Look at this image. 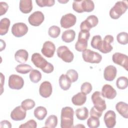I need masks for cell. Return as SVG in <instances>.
Returning <instances> with one entry per match:
<instances>
[{
    "label": "cell",
    "mask_w": 128,
    "mask_h": 128,
    "mask_svg": "<svg viewBox=\"0 0 128 128\" xmlns=\"http://www.w3.org/2000/svg\"><path fill=\"white\" fill-rule=\"evenodd\" d=\"M31 60L36 68H40L44 73L50 74L54 71L53 65L48 62L39 53L33 54L32 56Z\"/></svg>",
    "instance_id": "obj_1"
},
{
    "label": "cell",
    "mask_w": 128,
    "mask_h": 128,
    "mask_svg": "<svg viewBox=\"0 0 128 128\" xmlns=\"http://www.w3.org/2000/svg\"><path fill=\"white\" fill-rule=\"evenodd\" d=\"M74 110L70 106L62 108L60 114V127L62 128H72L74 124Z\"/></svg>",
    "instance_id": "obj_2"
},
{
    "label": "cell",
    "mask_w": 128,
    "mask_h": 128,
    "mask_svg": "<svg viewBox=\"0 0 128 128\" xmlns=\"http://www.w3.org/2000/svg\"><path fill=\"white\" fill-rule=\"evenodd\" d=\"M72 8L78 13L90 12L94 10V2L90 0H74L72 3Z\"/></svg>",
    "instance_id": "obj_3"
},
{
    "label": "cell",
    "mask_w": 128,
    "mask_h": 128,
    "mask_svg": "<svg viewBox=\"0 0 128 128\" xmlns=\"http://www.w3.org/2000/svg\"><path fill=\"white\" fill-rule=\"evenodd\" d=\"M128 8L126 1H118L110 10V17L114 20L120 18L126 11Z\"/></svg>",
    "instance_id": "obj_4"
},
{
    "label": "cell",
    "mask_w": 128,
    "mask_h": 128,
    "mask_svg": "<svg viewBox=\"0 0 128 128\" xmlns=\"http://www.w3.org/2000/svg\"><path fill=\"white\" fill-rule=\"evenodd\" d=\"M90 37L89 32L80 30L78 35V40L75 44V49L80 52L85 50L88 46V41Z\"/></svg>",
    "instance_id": "obj_5"
},
{
    "label": "cell",
    "mask_w": 128,
    "mask_h": 128,
    "mask_svg": "<svg viewBox=\"0 0 128 128\" xmlns=\"http://www.w3.org/2000/svg\"><path fill=\"white\" fill-rule=\"evenodd\" d=\"M82 57L84 62L91 64H98L102 60V56L99 53L89 49L82 52Z\"/></svg>",
    "instance_id": "obj_6"
},
{
    "label": "cell",
    "mask_w": 128,
    "mask_h": 128,
    "mask_svg": "<svg viewBox=\"0 0 128 128\" xmlns=\"http://www.w3.org/2000/svg\"><path fill=\"white\" fill-rule=\"evenodd\" d=\"M91 99L94 106L98 110L103 112L106 108L105 100L103 98L100 92H94L91 96Z\"/></svg>",
    "instance_id": "obj_7"
},
{
    "label": "cell",
    "mask_w": 128,
    "mask_h": 128,
    "mask_svg": "<svg viewBox=\"0 0 128 128\" xmlns=\"http://www.w3.org/2000/svg\"><path fill=\"white\" fill-rule=\"evenodd\" d=\"M57 55L66 62H71L74 58L73 53L66 46H59L57 49Z\"/></svg>",
    "instance_id": "obj_8"
},
{
    "label": "cell",
    "mask_w": 128,
    "mask_h": 128,
    "mask_svg": "<svg viewBox=\"0 0 128 128\" xmlns=\"http://www.w3.org/2000/svg\"><path fill=\"white\" fill-rule=\"evenodd\" d=\"M98 23V19L97 16L94 15H90L80 25V30L89 32L90 29L95 27Z\"/></svg>",
    "instance_id": "obj_9"
},
{
    "label": "cell",
    "mask_w": 128,
    "mask_h": 128,
    "mask_svg": "<svg viewBox=\"0 0 128 128\" xmlns=\"http://www.w3.org/2000/svg\"><path fill=\"white\" fill-rule=\"evenodd\" d=\"M8 86L12 90H20L24 85L23 78L17 74H11L8 78Z\"/></svg>",
    "instance_id": "obj_10"
},
{
    "label": "cell",
    "mask_w": 128,
    "mask_h": 128,
    "mask_svg": "<svg viewBox=\"0 0 128 128\" xmlns=\"http://www.w3.org/2000/svg\"><path fill=\"white\" fill-rule=\"evenodd\" d=\"M28 27L23 22H17L13 24L12 28V33L16 37L20 38L24 36L28 32Z\"/></svg>",
    "instance_id": "obj_11"
},
{
    "label": "cell",
    "mask_w": 128,
    "mask_h": 128,
    "mask_svg": "<svg viewBox=\"0 0 128 128\" xmlns=\"http://www.w3.org/2000/svg\"><path fill=\"white\" fill-rule=\"evenodd\" d=\"M114 38L112 35L106 36L102 42L98 50L103 54L110 52L113 49V47L110 44L114 42Z\"/></svg>",
    "instance_id": "obj_12"
},
{
    "label": "cell",
    "mask_w": 128,
    "mask_h": 128,
    "mask_svg": "<svg viewBox=\"0 0 128 128\" xmlns=\"http://www.w3.org/2000/svg\"><path fill=\"white\" fill-rule=\"evenodd\" d=\"M76 16L71 13H68L62 17L60 24L62 28H68L73 26L76 24Z\"/></svg>",
    "instance_id": "obj_13"
},
{
    "label": "cell",
    "mask_w": 128,
    "mask_h": 128,
    "mask_svg": "<svg viewBox=\"0 0 128 128\" xmlns=\"http://www.w3.org/2000/svg\"><path fill=\"white\" fill-rule=\"evenodd\" d=\"M44 20V14L40 11L34 12L28 18V21L30 24L34 26H40L43 22Z\"/></svg>",
    "instance_id": "obj_14"
},
{
    "label": "cell",
    "mask_w": 128,
    "mask_h": 128,
    "mask_svg": "<svg viewBox=\"0 0 128 128\" xmlns=\"http://www.w3.org/2000/svg\"><path fill=\"white\" fill-rule=\"evenodd\" d=\"M112 60L113 62L122 66L126 70H128V58L126 54L120 52H116L112 56Z\"/></svg>",
    "instance_id": "obj_15"
},
{
    "label": "cell",
    "mask_w": 128,
    "mask_h": 128,
    "mask_svg": "<svg viewBox=\"0 0 128 128\" xmlns=\"http://www.w3.org/2000/svg\"><path fill=\"white\" fill-rule=\"evenodd\" d=\"M26 114V110L21 106L16 107L10 113V118L15 121H20L24 120Z\"/></svg>",
    "instance_id": "obj_16"
},
{
    "label": "cell",
    "mask_w": 128,
    "mask_h": 128,
    "mask_svg": "<svg viewBox=\"0 0 128 128\" xmlns=\"http://www.w3.org/2000/svg\"><path fill=\"white\" fill-rule=\"evenodd\" d=\"M55 50L56 46L54 44L50 41H46L43 44L41 52L46 57L50 58L54 56Z\"/></svg>",
    "instance_id": "obj_17"
},
{
    "label": "cell",
    "mask_w": 128,
    "mask_h": 128,
    "mask_svg": "<svg viewBox=\"0 0 128 128\" xmlns=\"http://www.w3.org/2000/svg\"><path fill=\"white\" fill-rule=\"evenodd\" d=\"M52 92V84L48 81L43 82L39 88V94L42 98H47L50 96Z\"/></svg>",
    "instance_id": "obj_18"
},
{
    "label": "cell",
    "mask_w": 128,
    "mask_h": 128,
    "mask_svg": "<svg viewBox=\"0 0 128 128\" xmlns=\"http://www.w3.org/2000/svg\"><path fill=\"white\" fill-rule=\"evenodd\" d=\"M104 120L107 128H114L116 124V114L115 112L112 110L107 111L104 115Z\"/></svg>",
    "instance_id": "obj_19"
},
{
    "label": "cell",
    "mask_w": 128,
    "mask_h": 128,
    "mask_svg": "<svg viewBox=\"0 0 128 128\" xmlns=\"http://www.w3.org/2000/svg\"><path fill=\"white\" fill-rule=\"evenodd\" d=\"M101 94L102 97L109 100H112L116 96L117 92L112 86L106 84L102 88Z\"/></svg>",
    "instance_id": "obj_20"
},
{
    "label": "cell",
    "mask_w": 128,
    "mask_h": 128,
    "mask_svg": "<svg viewBox=\"0 0 128 128\" xmlns=\"http://www.w3.org/2000/svg\"><path fill=\"white\" fill-rule=\"evenodd\" d=\"M117 70L112 65H110L106 67L104 72V77L106 81H112L116 77Z\"/></svg>",
    "instance_id": "obj_21"
},
{
    "label": "cell",
    "mask_w": 128,
    "mask_h": 128,
    "mask_svg": "<svg viewBox=\"0 0 128 128\" xmlns=\"http://www.w3.org/2000/svg\"><path fill=\"white\" fill-rule=\"evenodd\" d=\"M28 58V52L24 49H20L18 50L14 54L15 60L22 64L25 63Z\"/></svg>",
    "instance_id": "obj_22"
},
{
    "label": "cell",
    "mask_w": 128,
    "mask_h": 128,
    "mask_svg": "<svg viewBox=\"0 0 128 128\" xmlns=\"http://www.w3.org/2000/svg\"><path fill=\"white\" fill-rule=\"evenodd\" d=\"M116 109L123 118H128V105L126 102H118L116 105Z\"/></svg>",
    "instance_id": "obj_23"
},
{
    "label": "cell",
    "mask_w": 128,
    "mask_h": 128,
    "mask_svg": "<svg viewBox=\"0 0 128 128\" xmlns=\"http://www.w3.org/2000/svg\"><path fill=\"white\" fill-rule=\"evenodd\" d=\"M19 8L24 14H28L32 10V3L31 0H22L20 2Z\"/></svg>",
    "instance_id": "obj_24"
},
{
    "label": "cell",
    "mask_w": 128,
    "mask_h": 128,
    "mask_svg": "<svg viewBox=\"0 0 128 128\" xmlns=\"http://www.w3.org/2000/svg\"><path fill=\"white\" fill-rule=\"evenodd\" d=\"M86 100V94L81 92H78L74 94L72 98V102L75 106H80L83 105Z\"/></svg>",
    "instance_id": "obj_25"
},
{
    "label": "cell",
    "mask_w": 128,
    "mask_h": 128,
    "mask_svg": "<svg viewBox=\"0 0 128 128\" xmlns=\"http://www.w3.org/2000/svg\"><path fill=\"white\" fill-rule=\"evenodd\" d=\"M58 82L60 88L64 90H68L71 86L72 82L66 74H62L59 78Z\"/></svg>",
    "instance_id": "obj_26"
},
{
    "label": "cell",
    "mask_w": 128,
    "mask_h": 128,
    "mask_svg": "<svg viewBox=\"0 0 128 128\" xmlns=\"http://www.w3.org/2000/svg\"><path fill=\"white\" fill-rule=\"evenodd\" d=\"M76 32L73 30H68L63 32L62 36V40L67 43L70 42L75 38Z\"/></svg>",
    "instance_id": "obj_27"
},
{
    "label": "cell",
    "mask_w": 128,
    "mask_h": 128,
    "mask_svg": "<svg viewBox=\"0 0 128 128\" xmlns=\"http://www.w3.org/2000/svg\"><path fill=\"white\" fill-rule=\"evenodd\" d=\"M47 110L46 108L42 106L36 107L34 110V116L40 120H43L47 115Z\"/></svg>",
    "instance_id": "obj_28"
},
{
    "label": "cell",
    "mask_w": 128,
    "mask_h": 128,
    "mask_svg": "<svg viewBox=\"0 0 128 128\" xmlns=\"http://www.w3.org/2000/svg\"><path fill=\"white\" fill-rule=\"evenodd\" d=\"M10 20L4 18H2L0 21V35L3 36L6 34L8 30L9 27L10 26Z\"/></svg>",
    "instance_id": "obj_29"
},
{
    "label": "cell",
    "mask_w": 128,
    "mask_h": 128,
    "mask_svg": "<svg viewBox=\"0 0 128 128\" xmlns=\"http://www.w3.org/2000/svg\"><path fill=\"white\" fill-rule=\"evenodd\" d=\"M76 115L78 119L80 120H86L88 116V110L86 107L78 108L76 110Z\"/></svg>",
    "instance_id": "obj_30"
},
{
    "label": "cell",
    "mask_w": 128,
    "mask_h": 128,
    "mask_svg": "<svg viewBox=\"0 0 128 128\" xmlns=\"http://www.w3.org/2000/svg\"><path fill=\"white\" fill-rule=\"evenodd\" d=\"M58 122V118L54 114L50 115L48 116L45 122L44 127L54 128L57 126Z\"/></svg>",
    "instance_id": "obj_31"
},
{
    "label": "cell",
    "mask_w": 128,
    "mask_h": 128,
    "mask_svg": "<svg viewBox=\"0 0 128 128\" xmlns=\"http://www.w3.org/2000/svg\"><path fill=\"white\" fill-rule=\"evenodd\" d=\"M29 76L32 82L34 83H38L40 80L42 76L41 72L39 70L33 69L30 71Z\"/></svg>",
    "instance_id": "obj_32"
},
{
    "label": "cell",
    "mask_w": 128,
    "mask_h": 128,
    "mask_svg": "<svg viewBox=\"0 0 128 128\" xmlns=\"http://www.w3.org/2000/svg\"><path fill=\"white\" fill-rule=\"evenodd\" d=\"M15 70L16 72L18 73L22 74H26L29 72H30V71L33 70V68L30 65L22 64L18 65L16 67Z\"/></svg>",
    "instance_id": "obj_33"
},
{
    "label": "cell",
    "mask_w": 128,
    "mask_h": 128,
    "mask_svg": "<svg viewBox=\"0 0 128 128\" xmlns=\"http://www.w3.org/2000/svg\"><path fill=\"white\" fill-rule=\"evenodd\" d=\"M116 86L118 89H126L128 86V79L126 76H120L116 81Z\"/></svg>",
    "instance_id": "obj_34"
},
{
    "label": "cell",
    "mask_w": 128,
    "mask_h": 128,
    "mask_svg": "<svg viewBox=\"0 0 128 128\" xmlns=\"http://www.w3.org/2000/svg\"><path fill=\"white\" fill-rule=\"evenodd\" d=\"M102 42V38L101 36L100 35H96L92 37L90 42V45L92 48L98 50Z\"/></svg>",
    "instance_id": "obj_35"
},
{
    "label": "cell",
    "mask_w": 128,
    "mask_h": 128,
    "mask_svg": "<svg viewBox=\"0 0 128 128\" xmlns=\"http://www.w3.org/2000/svg\"><path fill=\"white\" fill-rule=\"evenodd\" d=\"M60 33V29L56 26H52L48 28V34L51 38H56L59 36Z\"/></svg>",
    "instance_id": "obj_36"
},
{
    "label": "cell",
    "mask_w": 128,
    "mask_h": 128,
    "mask_svg": "<svg viewBox=\"0 0 128 128\" xmlns=\"http://www.w3.org/2000/svg\"><path fill=\"white\" fill-rule=\"evenodd\" d=\"M118 42L122 45H126L128 42V34L126 32H121L116 36Z\"/></svg>",
    "instance_id": "obj_37"
},
{
    "label": "cell",
    "mask_w": 128,
    "mask_h": 128,
    "mask_svg": "<svg viewBox=\"0 0 128 128\" xmlns=\"http://www.w3.org/2000/svg\"><path fill=\"white\" fill-rule=\"evenodd\" d=\"M87 126L90 128H97L100 125L99 118L90 116L87 120Z\"/></svg>",
    "instance_id": "obj_38"
},
{
    "label": "cell",
    "mask_w": 128,
    "mask_h": 128,
    "mask_svg": "<svg viewBox=\"0 0 128 128\" xmlns=\"http://www.w3.org/2000/svg\"><path fill=\"white\" fill-rule=\"evenodd\" d=\"M35 102L32 99H26L21 103V106L26 110H30L34 108L35 106Z\"/></svg>",
    "instance_id": "obj_39"
},
{
    "label": "cell",
    "mask_w": 128,
    "mask_h": 128,
    "mask_svg": "<svg viewBox=\"0 0 128 128\" xmlns=\"http://www.w3.org/2000/svg\"><path fill=\"white\" fill-rule=\"evenodd\" d=\"M66 76L70 79L72 82H74L77 81L78 78V72L73 69L68 70L66 72Z\"/></svg>",
    "instance_id": "obj_40"
},
{
    "label": "cell",
    "mask_w": 128,
    "mask_h": 128,
    "mask_svg": "<svg viewBox=\"0 0 128 128\" xmlns=\"http://www.w3.org/2000/svg\"><path fill=\"white\" fill-rule=\"evenodd\" d=\"M92 90V86L91 84L89 82H84L81 86V92L86 95L90 94Z\"/></svg>",
    "instance_id": "obj_41"
},
{
    "label": "cell",
    "mask_w": 128,
    "mask_h": 128,
    "mask_svg": "<svg viewBox=\"0 0 128 128\" xmlns=\"http://www.w3.org/2000/svg\"><path fill=\"white\" fill-rule=\"evenodd\" d=\"M36 2L40 7L52 6L54 4L55 1L54 0H36Z\"/></svg>",
    "instance_id": "obj_42"
},
{
    "label": "cell",
    "mask_w": 128,
    "mask_h": 128,
    "mask_svg": "<svg viewBox=\"0 0 128 128\" xmlns=\"http://www.w3.org/2000/svg\"><path fill=\"white\" fill-rule=\"evenodd\" d=\"M37 127V123L34 120H30L24 124H22L19 126V128H36Z\"/></svg>",
    "instance_id": "obj_43"
},
{
    "label": "cell",
    "mask_w": 128,
    "mask_h": 128,
    "mask_svg": "<svg viewBox=\"0 0 128 128\" xmlns=\"http://www.w3.org/2000/svg\"><path fill=\"white\" fill-rule=\"evenodd\" d=\"M102 114V112L98 110L94 106L92 107V108L90 109V116L100 118V117H101Z\"/></svg>",
    "instance_id": "obj_44"
},
{
    "label": "cell",
    "mask_w": 128,
    "mask_h": 128,
    "mask_svg": "<svg viewBox=\"0 0 128 128\" xmlns=\"http://www.w3.org/2000/svg\"><path fill=\"white\" fill-rule=\"evenodd\" d=\"M8 8V6L6 2H0V15L2 16L5 14Z\"/></svg>",
    "instance_id": "obj_45"
},
{
    "label": "cell",
    "mask_w": 128,
    "mask_h": 128,
    "mask_svg": "<svg viewBox=\"0 0 128 128\" xmlns=\"http://www.w3.org/2000/svg\"><path fill=\"white\" fill-rule=\"evenodd\" d=\"M0 127L1 128H10L12 127V125L10 122L9 121L4 120H2L0 122Z\"/></svg>",
    "instance_id": "obj_46"
},
{
    "label": "cell",
    "mask_w": 128,
    "mask_h": 128,
    "mask_svg": "<svg viewBox=\"0 0 128 128\" xmlns=\"http://www.w3.org/2000/svg\"><path fill=\"white\" fill-rule=\"evenodd\" d=\"M0 75H1V84H2V90H1V94L2 92V85L4 84H4V76L3 74L2 73H0Z\"/></svg>",
    "instance_id": "obj_47"
},
{
    "label": "cell",
    "mask_w": 128,
    "mask_h": 128,
    "mask_svg": "<svg viewBox=\"0 0 128 128\" xmlns=\"http://www.w3.org/2000/svg\"><path fill=\"white\" fill-rule=\"evenodd\" d=\"M69 0H66V1H64V0H58V2H60V3H62V4H64V3H66V2H68Z\"/></svg>",
    "instance_id": "obj_48"
}]
</instances>
